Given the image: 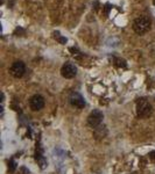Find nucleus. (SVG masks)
I'll use <instances>...</instances> for the list:
<instances>
[{
	"mask_svg": "<svg viewBox=\"0 0 155 174\" xmlns=\"http://www.w3.org/2000/svg\"><path fill=\"white\" fill-rule=\"evenodd\" d=\"M116 65L117 66H122V67H126V63H125V60H122V59H116Z\"/></svg>",
	"mask_w": 155,
	"mask_h": 174,
	"instance_id": "nucleus-11",
	"label": "nucleus"
},
{
	"mask_svg": "<svg viewBox=\"0 0 155 174\" xmlns=\"http://www.w3.org/2000/svg\"><path fill=\"white\" fill-rule=\"evenodd\" d=\"M149 157H150V159H155V151L149 153Z\"/></svg>",
	"mask_w": 155,
	"mask_h": 174,
	"instance_id": "nucleus-13",
	"label": "nucleus"
},
{
	"mask_svg": "<svg viewBox=\"0 0 155 174\" xmlns=\"http://www.w3.org/2000/svg\"><path fill=\"white\" fill-rule=\"evenodd\" d=\"M93 135L96 137V139H103V138L106 137L107 135V130H106V126L105 125H98L94 128V131H93Z\"/></svg>",
	"mask_w": 155,
	"mask_h": 174,
	"instance_id": "nucleus-8",
	"label": "nucleus"
},
{
	"mask_svg": "<svg viewBox=\"0 0 155 174\" xmlns=\"http://www.w3.org/2000/svg\"><path fill=\"white\" fill-rule=\"evenodd\" d=\"M29 107H31L32 110L37 111L41 110V109L44 107V99H43L42 95L40 94H35L29 99Z\"/></svg>",
	"mask_w": 155,
	"mask_h": 174,
	"instance_id": "nucleus-5",
	"label": "nucleus"
},
{
	"mask_svg": "<svg viewBox=\"0 0 155 174\" xmlns=\"http://www.w3.org/2000/svg\"><path fill=\"white\" fill-rule=\"evenodd\" d=\"M69 101L70 103L77 108H84V106H85V101L83 99V96L78 93H72L70 95L69 98Z\"/></svg>",
	"mask_w": 155,
	"mask_h": 174,
	"instance_id": "nucleus-7",
	"label": "nucleus"
},
{
	"mask_svg": "<svg viewBox=\"0 0 155 174\" xmlns=\"http://www.w3.org/2000/svg\"><path fill=\"white\" fill-rule=\"evenodd\" d=\"M154 3H155V0H154Z\"/></svg>",
	"mask_w": 155,
	"mask_h": 174,
	"instance_id": "nucleus-14",
	"label": "nucleus"
},
{
	"mask_svg": "<svg viewBox=\"0 0 155 174\" xmlns=\"http://www.w3.org/2000/svg\"><path fill=\"white\" fill-rule=\"evenodd\" d=\"M61 73L64 78L71 79L77 74V67L72 63H65L61 69Z\"/></svg>",
	"mask_w": 155,
	"mask_h": 174,
	"instance_id": "nucleus-6",
	"label": "nucleus"
},
{
	"mask_svg": "<svg viewBox=\"0 0 155 174\" xmlns=\"http://www.w3.org/2000/svg\"><path fill=\"white\" fill-rule=\"evenodd\" d=\"M54 35H55V38L57 39L60 43H62V44H65V43H67V38L63 37V36H61L60 33H54Z\"/></svg>",
	"mask_w": 155,
	"mask_h": 174,
	"instance_id": "nucleus-9",
	"label": "nucleus"
},
{
	"mask_svg": "<svg viewBox=\"0 0 155 174\" xmlns=\"http://www.w3.org/2000/svg\"><path fill=\"white\" fill-rule=\"evenodd\" d=\"M8 165H9V166H8V168H9V172H11V173H13V172H15V169H16V162L14 161V160H11Z\"/></svg>",
	"mask_w": 155,
	"mask_h": 174,
	"instance_id": "nucleus-10",
	"label": "nucleus"
},
{
	"mask_svg": "<svg viewBox=\"0 0 155 174\" xmlns=\"http://www.w3.org/2000/svg\"><path fill=\"white\" fill-rule=\"evenodd\" d=\"M153 107L146 99H140L137 102V115L140 118H147L152 115Z\"/></svg>",
	"mask_w": 155,
	"mask_h": 174,
	"instance_id": "nucleus-1",
	"label": "nucleus"
},
{
	"mask_svg": "<svg viewBox=\"0 0 155 174\" xmlns=\"http://www.w3.org/2000/svg\"><path fill=\"white\" fill-rule=\"evenodd\" d=\"M24 71H26V66H24L23 62L21 60H16L12 64L11 69H9V73L14 77V78H21L23 75Z\"/></svg>",
	"mask_w": 155,
	"mask_h": 174,
	"instance_id": "nucleus-3",
	"label": "nucleus"
},
{
	"mask_svg": "<svg viewBox=\"0 0 155 174\" xmlns=\"http://www.w3.org/2000/svg\"><path fill=\"white\" fill-rule=\"evenodd\" d=\"M19 174H29V171L26 167H21L19 169Z\"/></svg>",
	"mask_w": 155,
	"mask_h": 174,
	"instance_id": "nucleus-12",
	"label": "nucleus"
},
{
	"mask_svg": "<svg viewBox=\"0 0 155 174\" xmlns=\"http://www.w3.org/2000/svg\"><path fill=\"white\" fill-rule=\"evenodd\" d=\"M103 118H104V115L100 110H93V111H91L90 115L88 116V123H89V125H91L92 128H96V126L101 124Z\"/></svg>",
	"mask_w": 155,
	"mask_h": 174,
	"instance_id": "nucleus-4",
	"label": "nucleus"
},
{
	"mask_svg": "<svg viewBox=\"0 0 155 174\" xmlns=\"http://www.w3.org/2000/svg\"><path fill=\"white\" fill-rule=\"evenodd\" d=\"M133 29L139 35L146 34L150 29V20L148 18H146V16H141V18L135 19L133 22Z\"/></svg>",
	"mask_w": 155,
	"mask_h": 174,
	"instance_id": "nucleus-2",
	"label": "nucleus"
}]
</instances>
